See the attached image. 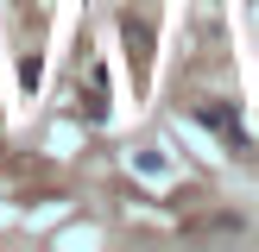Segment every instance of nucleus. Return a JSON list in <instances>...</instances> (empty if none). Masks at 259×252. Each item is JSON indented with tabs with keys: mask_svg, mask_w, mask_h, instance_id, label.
Wrapping results in <instances>:
<instances>
[{
	"mask_svg": "<svg viewBox=\"0 0 259 252\" xmlns=\"http://www.w3.org/2000/svg\"><path fill=\"white\" fill-rule=\"evenodd\" d=\"M196 120L209 126V133H222L228 145H240V151H247V133H240V120H234L228 107H196Z\"/></svg>",
	"mask_w": 259,
	"mask_h": 252,
	"instance_id": "f257e3e1",
	"label": "nucleus"
},
{
	"mask_svg": "<svg viewBox=\"0 0 259 252\" xmlns=\"http://www.w3.org/2000/svg\"><path fill=\"white\" fill-rule=\"evenodd\" d=\"M89 120H95V126L108 120V76H101V70H95V82H89Z\"/></svg>",
	"mask_w": 259,
	"mask_h": 252,
	"instance_id": "f03ea898",
	"label": "nucleus"
},
{
	"mask_svg": "<svg viewBox=\"0 0 259 252\" xmlns=\"http://www.w3.org/2000/svg\"><path fill=\"white\" fill-rule=\"evenodd\" d=\"M126 44H133V63H139V70H146V57H152V32H146V25H133V19H126Z\"/></svg>",
	"mask_w": 259,
	"mask_h": 252,
	"instance_id": "7ed1b4c3",
	"label": "nucleus"
},
{
	"mask_svg": "<svg viewBox=\"0 0 259 252\" xmlns=\"http://www.w3.org/2000/svg\"><path fill=\"white\" fill-rule=\"evenodd\" d=\"M19 82H25V88H38V82H45V57H38V50L19 63Z\"/></svg>",
	"mask_w": 259,
	"mask_h": 252,
	"instance_id": "20e7f679",
	"label": "nucleus"
},
{
	"mask_svg": "<svg viewBox=\"0 0 259 252\" xmlns=\"http://www.w3.org/2000/svg\"><path fill=\"white\" fill-rule=\"evenodd\" d=\"M139 170H146V176H164V151L146 145V151H139Z\"/></svg>",
	"mask_w": 259,
	"mask_h": 252,
	"instance_id": "39448f33",
	"label": "nucleus"
}]
</instances>
